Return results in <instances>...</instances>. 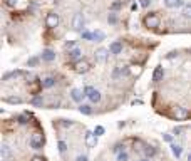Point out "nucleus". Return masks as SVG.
<instances>
[{
    "label": "nucleus",
    "mask_w": 191,
    "mask_h": 161,
    "mask_svg": "<svg viewBox=\"0 0 191 161\" xmlns=\"http://www.w3.org/2000/svg\"><path fill=\"white\" fill-rule=\"evenodd\" d=\"M57 148H59V153H61V154H64V153H66V151H67V143H66V141H59V143H57Z\"/></svg>",
    "instance_id": "b1692460"
},
{
    "label": "nucleus",
    "mask_w": 191,
    "mask_h": 161,
    "mask_svg": "<svg viewBox=\"0 0 191 161\" xmlns=\"http://www.w3.org/2000/svg\"><path fill=\"white\" fill-rule=\"evenodd\" d=\"M109 52H111V54H114V56L121 54V52H122V44H121L119 40L111 42V46H109Z\"/></svg>",
    "instance_id": "f8f14e48"
},
{
    "label": "nucleus",
    "mask_w": 191,
    "mask_h": 161,
    "mask_svg": "<svg viewBox=\"0 0 191 161\" xmlns=\"http://www.w3.org/2000/svg\"><path fill=\"white\" fill-rule=\"evenodd\" d=\"M79 113L84 114V116H91L92 114V107L89 104H81L79 106Z\"/></svg>",
    "instance_id": "f3484780"
},
{
    "label": "nucleus",
    "mask_w": 191,
    "mask_h": 161,
    "mask_svg": "<svg viewBox=\"0 0 191 161\" xmlns=\"http://www.w3.org/2000/svg\"><path fill=\"white\" fill-rule=\"evenodd\" d=\"M183 128H181V126H178V128H174V131H173V133H174V136H181V133H183Z\"/></svg>",
    "instance_id": "a19ab883"
},
{
    "label": "nucleus",
    "mask_w": 191,
    "mask_h": 161,
    "mask_svg": "<svg viewBox=\"0 0 191 161\" xmlns=\"http://www.w3.org/2000/svg\"><path fill=\"white\" fill-rule=\"evenodd\" d=\"M163 139L166 141V143H169V144H171V143H173V134H169V133H164V134H163Z\"/></svg>",
    "instance_id": "e433bc0d"
},
{
    "label": "nucleus",
    "mask_w": 191,
    "mask_h": 161,
    "mask_svg": "<svg viewBox=\"0 0 191 161\" xmlns=\"http://www.w3.org/2000/svg\"><path fill=\"white\" fill-rule=\"evenodd\" d=\"M117 77H121V69L119 67H116V69L112 71V79H117Z\"/></svg>",
    "instance_id": "58836bf2"
},
{
    "label": "nucleus",
    "mask_w": 191,
    "mask_h": 161,
    "mask_svg": "<svg viewBox=\"0 0 191 161\" xmlns=\"http://www.w3.org/2000/svg\"><path fill=\"white\" fill-rule=\"evenodd\" d=\"M0 158H2V161H12V158H13L12 148L8 144H5V143H3L2 148H0Z\"/></svg>",
    "instance_id": "0eeeda50"
},
{
    "label": "nucleus",
    "mask_w": 191,
    "mask_h": 161,
    "mask_svg": "<svg viewBox=\"0 0 191 161\" xmlns=\"http://www.w3.org/2000/svg\"><path fill=\"white\" fill-rule=\"evenodd\" d=\"M106 39V34L102 30H94V42H102Z\"/></svg>",
    "instance_id": "5701e85b"
},
{
    "label": "nucleus",
    "mask_w": 191,
    "mask_h": 161,
    "mask_svg": "<svg viewBox=\"0 0 191 161\" xmlns=\"http://www.w3.org/2000/svg\"><path fill=\"white\" fill-rule=\"evenodd\" d=\"M119 69H121V76H129L131 74L129 67H127V66H122V67H119Z\"/></svg>",
    "instance_id": "4c0bfd02"
},
{
    "label": "nucleus",
    "mask_w": 191,
    "mask_h": 161,
    "mask_svg": "<svg viewBox=\"0 0 191 161\" xmlns=\"http://www.w3.org/2000/svg\"><path fill=\"white\" fill-rule=\"evenodd\" d=\"M24 72L22 71H12V72H7L5 76H3V81H8L10 77H22Z\"/></svg>",
    "instance_id": "6ab92c4d"
},
{
    "label": "nucleus",
    "mask_w": 191,
    "mask_h": 161,
    "mask_svg": "<svg viewBox=\"0 0 191 161\" xmlns=\"http://www.w3.org/2000/svg\"><path fill=\"white\" fill-rule=\"evenodd\" d=\"M42 86L45 87V89H49V87H54V86H56V79H54V77H45V79L42 81Z\"/></svg>",
    "instance_id": "aec40b11"
},
{
    "label": "nucleus",
    "mask_w": 191,
    "mask_h": 161,
    "mask_svg": "<svg viewBox=\"0 0 191 161\" xmlns=\"http://www.w3.org/2000/svg\"><path fill=\"white\" fill-rule=\"evenodd\" d=\"M139 161H148V159H146V158H144V159H139Z\"/></svg>",
    "instance_id": "8fccbe9b"
},
{
    "label": "nucleus",
    "mask_w": 191,
    "mask_h": 161,
    "mask_svg": "<svg viewBox=\"0 0 191 161\" xmlns=\"http://www.w3.org/2000/svg\"><path fill=\"white\" fill-rule=\"evenodd\" d=\"M151 5V0H141V7H144V8H148Z\"/></svg>",
    "instance_id": "79ce46f5"
},
{
    "label": "nucleus",
    "mask_w": 191,
    "mask_h": 161,
    "mask_svg": "<svg viewBox=\"0 0 191 161\" xmlns=\"http://www.w3.org/2000/svg\"><path fill=\"white\" fill-rule=\"evenodd\" d=\"M97 138L94 131H86V146L87 148H96L97 146Z\"/></svg>",
    "instance_id": "6e6552de"
},
{
    "label": "nucleus",
    "mask_w": 191,
    "mask_h": 161,
    "mask_svg": "<svg viewBox=\"0 0 191 161\" xmlns=\"http://www.w3.org/2000/svg\"><path fill=\"white\" fill-rule=\"evenodd\" d=\"M89 69H91V64L86 59H81L74 64V71L77 74H86V72H89Z\"/></svg>",
    "instance_id": "423d86ee"
},
{
    "label": "nucleus",
    "mask_w": 191,
    "mask_h": 161,
    "mask_svg": "<svg viewBox=\"0 0 191 161\" xmlns=\"http://www.w3.org/2000/svg\"><path fill=\"white\" fill-rule=\"evenodd\" d=\"M3 101L10 102V104H20V102H22L20 97H3Z\"/></svg>",
    "instance_id": "bb28decb"
},
{
    "label": "nucleus",
    "mask_w": 191,
    "mask_h": 161,
    "mask_svg": "<svg viewBox=\"0 0 191 161\" xmlns=\"http://www.w3.org/2000/svg\"><path fill=\"white\" fill-rule=\"evenodd\" d=\"M69 61H81L82 59V51L81 49H77V47H74V49H71L69 51Z\"/></svg>",
    "instance_id": "9b49d317"
},
{
    "label": "nucleus",
    "mask_w": 191,
    "mask_h": 161,
    "mask_svg": "<svg viewBox=\"0 0 191 161\" xmlns=\"http://www.w3.org/2000/svg\"><path fill=\"white\" fill-rule=\"evenodd\" d=\"M129 159V154L126 153V151H121V153H117V161H127Z\"/></svg>",
    "instance_id": "c85d7f7f"
},
{
    "label": "nucleus",
    "mask_w": 191,
    "mask_h": 161,
    "mask_svg": "<svg viewBox=\"0 0 191 161\" xmlns=\"http://www.w3.org/2000/svg\"><path fill=\"white\" fill-rule=\"evenodd\" d=\"M183 17L184 19H191V3L183 7Z\"/></svg>",
    "instance_id": "393cba45"
},
{
    "label": "nucleus",
    "mask_w": 191,
    "mask_h": 161,
    "mask_svg": "<svg viewBox=\"0 0 191 161\" xmlns=\"http://www.w3.org/2000/svg\"><path fill=\"white\" fill-rule=\"evenodd\" d=\"M124 149H126V144H124V143H116L114 148H112V151H114L116 154L121 153V151H124Z\"/></svg>",
    "instance_id": "a878e982"
},
{
    "label": "nucleus",
    "mask_w": 191,
    "mask_h": 161,
    "mask_svg": "<svg viewBox=\"0 0 191 161\" xmlns=\"http://www.w3.org/2000/svg\"><path fill=\"white\" fill-rule=\"evenodd\" d=\"M176 2L178 0H164V5L168 8H173V7H176Z\"/></svg>",
    "instance_id": "72a5a7b5"
},
{
    "label": "nucleus",
    "mask_w": 191,
    "mask_h": 161,
    "mask_svg": "<svg viewBox=\"0 0 191 161\" xmlns=\"http://www.w3.org/2000/svg\"><path fill=\"white\" fill-rule=\"evenodd\" d=\"M121 7H122V2H121V0H117V2H114L111 5V10H119Z\"/></svg>",
    "instance_id": "c9c22d12"
},
{
    "label": "nucleus",
    "mask_w": 191,
    "mask_h": 161,
    "mask_svg": "<svg viewBox=\"0 0 191 161\" xmlns=\"http://www.w3.org/2000/svg\"><path fill=\"white\" fill-rule=\"evenodd\" d=\"M163 77H164V71H163V67H161V66H158L154 69V72H153V81L159 82V81H163Z\"/></svg>",
    "instance_id": "ddd939ff"
},
{
    "label": "nucleus",
    "mask_w": 191,
    "mask_h": 161,
    "mask_svg": "<svg viewBox=\"0 0 191 161\" xmlns=\"http://www.w3.org/2000/svg\"><path fill=\"white\" fill-rule=\"evenodd\" d=\"M72 27L74 30H82L84 29V15L82 13H76L74 19H72Z\"/></svg>",
    "instance_id": "9d476101"
},
{
    "label": "nucleus",
    "mask_w": 191,
    "mask_h": 161,
    "mask_svg": "<svg viewBox=\"0 0 191 161\" xmlns=\"http://www.w3.org/2000/svg\"><path fill=\"white\" fill-rule=\"evenodd\" d=\"M17 2H19V0H7V5H8V7H15Z\"/></svg>",
    "instance_id": "37998d69"
},
{
    "label": "nucleus",
    "mask_w": 191,
    "mask_h": 161,
    "mask_svg": "<svg viewBox=\"0 0 191 161\" xmlns=\"http://www.w3.org/2000/svg\"><path fill=\"white\" fill-rule=\"evenodd\" d=\"M29 144H30L32 149H42V144H44V136L40 133H34L29 139Z\"/></svg>",
    "instance_id": "f257e3e1"
},
{
    "label": "nucleus",
    "mask_w": 191,
    "mask_h": 161,
    "mask_svg": "<svg viewBox=\"0 0 191 161\" xmlns=\"http://www.w3.org/2000/svg\"><path fill=\"white\" fill-rule=\"evenodd\" d=\"M107 22H109L111 25H114V24L117 22V15H116L114 12H112V13H109V17H107Z\"/></svg>",
    "instance_id": "7c9ffc66"
},
{
    "label": "nucleus",
    "mask_w": 191,
    "mask_h": 161,
    "mask_svg": "<svg viewBox=\"0 0 191 161\" xmlns=\"http://www.w3.org/2000/svg\"><path fill=\"white\" fill-rule=\"evenodd\" d=\"M84 96H86V94H84V91H81V89H72V92H71V97H72V99H74L76 102H81Z\"/></svg>",
    "instance_id": "2eb2a0df"
},
{
    "label": "nucleus",
    "mask_w": 191,
    "mask_h": 161,
    "mask_svg": "<svg viewBox=\"0 0 191 161\" xmlns=\"http://www.w3.org/2000/svg\"><path fill=\"white\" fill-rule=\"evenodd\" d=\"M54 59H56V52L50 51V49H45V51L42 52V61H45V62H52Z\"/></svg>",
    "instance_id": "4468645a"
},
{
    "label": "nucleus",
    "mask_w": 191,
    "mask_h": 161,
    "mask_svg": "<svg viewBox=\"0 0 191 161\" xmlns=\"http://www.w3.org/2000/svg\"><path fill=\"white\" fill-rule=\"evenodd\" d=\"M143 153L146 158H153V156H156V148H153V146H146V148L143 149Z\"/></svg>",
    "instance_id": "a211bd4d"
},
{
    "label": "nucleus",
    "mask_w": 191,
    "mask_h": 161,
    "mask_svg": "<svg viewBox=\"0 0 191 161\" xmlns=\"http://www.w3.org/2000/svg\"><path fill=\"white\" fill-rule=\"evenodd\" d=\"M143 148H146V146L143 144V141H141V139H136V141H134V151H143Z\"/></svg>",
    "instance_id": "cd10ccee"
},
{
    "label": "nucleus",
    "mask_w": 191,
    "mask_h": 161,
    "mask_svg": "<svg viewBox=\"0 0 191 161\" xmlns=\"http://www.w3.org/2000/svg\"><path fill=\"white\" fill-rule=\"evenodd\" d=\"M81 37L84 40H94V32H89V30H81Z\"/></svg>",
    "instance_id": "4be33fe9"
},
{
    "label": "nucleus",
    "mask_w": 191,
    "mask_h": 161,
    "mask_svg": "<svg viewBox=\"0 0 191 161\" xmlns=\"http://www.w3.org/2000/svg\"><path fill=\"white\" fill-rule=\"evenodd\" d=\"M62 126L64 128H71V126H74V121L72 119H62Z\"/></svg>",
    "instance_id": "f704fd0d"
},
{
    "label": "nucleus",
    "mask_w": 191,
    "mask_h": 161,
    "mask_svg": "<svg viewBox=\"0 0 191 161\" xmlns=\"http://www.w3.org/2000/svg\"><path fill=\"white\" fill-rule=\"evenodd\" d=\"M188 161H191V153L188 154Z\"/></svg>",
    "instance_id": "09e8293b"
},
{
    "label": "nucleus",
    "mask_w": 191,
    "mask_h": 161,
    "mask_svg": "<svg viewBox=\"0 0 191 161\" xmlns=\"http://www.w3.org/2000/svg\"><path fill=\"white\" fill-rule=\"evenodd\" d=\"M57 24H59V15H57V13L56 12L47 13V17H45V25H47V29H56Z\"/></svg>",
    "instance_id": "1a4fd4ad"
},
{
    "label": "nucleus",
    "mask_w": 191,
    "mask_h": 161,
    "mask_svg": "<svg viewBox=\"0 0 191 161\" xmlns=\"http://www.w3.org/2000/svg\"><path fill=\"white\" fill-rule=\"evenodd\" d=\"M173 118L176 121H183V119H188L189 118V111L183 106H176L174 111H173Z\"/></svg>",
    "instance_id": "f03ea898"
},
{
    "label": "nucleus",
    "mask_w": 191,
    "mask_h": 161,
    "mask_svg": "<svg viewBox=\"0 0 191 161\" xmlns=\"http://www.w3.org/2000/svg\"><path fill=\"white\" fill-rule=\"evenodd\" d=\"M159 24H161V20L156 13H148L144 17V25L148 29H156V27H159Z\"/></svg>",
    "instance_id": "7ed1b4c3"
},
{
    "label": "nucleus",
    "mask_w": 191,
    "mask_h": 161,
    "mask_svg": "<svg viewBox=\"0 0 191 161\" xmlns=\"http://www.w3.org/2000/svg\"><path fill=\"white\" fill-rule=\"evenodd\" d=\"M30 104H32V106H37V107H42V106H44V97H42L40 94H35V96L30 99Z\"/></svg>",
    "instance_id": "dca6fc26"
},
{
    "label": "nucleus",
    "mask_w": 191,
    "mask_h": 161,
    "mask_svg": "<svg viewBox=\"0 0 191 161\" xmlns=\"http://www.w3.org/2000/svg\"><path fill=\"white\" fill-rule=\"evenodd\" d=\"M19 124H29V118H27V114H22V116H19Z\"/></svg>",
    "instance_id": "2f4dec72"
},
{
    "label": "nucleus",
    "mask_w": 191,
    "mask_h": 161,
    "mask_svg": "<svg viewBox=\"0 0 191 161\" xmlns=\"http://www.w3.org/2000/svg\"><path fill=\"white\" fill-rule=\"evenodd\" d=\"M109 49H104V47H101V49H97V51L94 52V59L97 64H104V62L107 61V56H109Z\"/></svg>",
    "instance_id": "39448f33"
},
{
    "label": "nucleus",
    "mask_w": 191,
    "mask_h": 161,
    "mask_svg": "<svg viewBox=\"0 0 191 161\" xmlns=\"http://www.w3.org/2000/svg\"><path fill=\"white\" fill-rule=\"evenodd\" d=\"M94 133H96V136H102L106 133V129L102 128V126H96V129H94Z\"/></svg>",
    "instance_id": "473e14b6"
},
{
    "label": "nucleus",
    "mask_w": 191,
    "mask_h": 161,
    "mask_svg": "<svg viewBox=\"0 0 191 161\" xmlns=\"http://www.w3.org/2000/svg\"><path fill=\"white\" fill-rule=\"evenodd\" d=\"M39 64V57H30V59L27 61V66L29 67H35Z\"/></svg>",
    "instance_id": "c756f323"
},
{
    "label": "nucleus",
    "mask_w": 191,
    "mask_h": 161,
    "mask_svg": "<svg viewBox=\"0 0 191 161\" xmlns=\"http://www.w3.org/2000/svg\"><path fill=\"white\" fill-rule=\"evenodd\" d=\"M74 46H76V40H67L64 47H66V49H74Z\"/></svg>",
    "instance_id": "ea45409f"
},
{
    "label": "nucleus",
    "mask_w": 191,
    "mask_h": 161,
    "mask_svg": "<svg viewBox=\"0 0 191 161\" xmlns=\"http://www.w3.org/2000/svg\"><path fill=\"white\" fill-rule=\"evenodd\" d=\"M171 151H173V154L176 156V158H179V156H181V151H183V148H181L179 144H176V143H171Z\"/></svg>",
    "instance_id": "412c9836"
},
{
    "label": "nucleus",
    "mask_w": 191,
    "mask_h": 161,
    "mask_svg": "<svg viewBox=\"0 0 191 161\" xmlns=\"http://www.w3.org/2000/svg\"><path fill=\"white\" fill-rule=\"evenodd\" d=\"M84 94L91 99V102H99L101 101V92L97 89H94V87H91V86L84 87Z\"/></svg>",
    "instance_id": "20e7f679"
},
{
    "label": "nucleus",
    "mask_w": 191,
    "mask_h": 161,
    "mask_svg": "<svg viewBox=\"0 0 191 161\" xmlns=\"http://www.w3.org/2000/svg\"><path fill=\"white\" fill-rule=\"evenodd\" d=\"M181 5H184V0H178L176 2V7H181Z\"/></svg>",
    "instance_id": "49530a36"
},
{
    "label": "nucleus",
    "mask_w": 191,
    "mask_h": 161,
    "mask_svg": "<svg viewBox=\"0 0 191 161\" xmlns=\"http://www.w3.org/2000/svg\"><path fill=\"white\" fill-rule=\"evenodd\" d=\"M32 161H45V159H44L42 156H34V158H32Z\"/></svg>",
    "instance_id": "a18cd8bd"
},
{
    "label": "nucleus",
    "mask_w": 191,
    "mask_h": 161,
    "mask_svg": "<svg viewBox=\"0 0 191 161\" xmlns=\"http://www.w3.org/2000/svg\"><path fill=\"white\" fill-rule=\"evenodd\" d=\"M76 161H87V156L86 154H81V156H77Z\"/></svg>",
    "instance_id": "c03bdc74"
},
{
    "label": "nucleus",
    "mask_w": 191,
    "mask_h": 161,
    "mask_svg": "<svg viewBox=\"0 0 191 161\" xmlns=\"http://www.w3.org/2000/svg\"><path fill=\"white\" fill-rule=\"evenodd\" d=\"M131 10H138V3H133V5H131Z\"/></svg>",
    "instance_id": "de8ad7c7"
}]
</instances>
